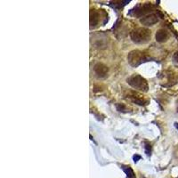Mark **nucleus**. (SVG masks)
<instances>
[{"label": "nucleus", "instance_id": "nucleus-4", "mask_svg": "<svg viewBox=\"0 0 178 178\" xmlns=\"http://www.w3.org/2000/svg\"><path fill=\"white\" fill-rule=\"evenodd\" d=\"M152 9H153V6L151 4L147 3V4H144V5H138L135 8V11L134 12H135V16L139 17V16H142V15L149 13Z\"/></svg>", "mask_w": 178, "mask_h": 178}, {"label": "nucleus", "instance_id": "nucleus-15", "mask_svg": "<svg viewBox=\"0 0 178 178\" xmlns=\"http://www.w3.org/2000/svg\"><path fill=\"white\" fill-rule=\"evenodd\" d=\"M174 125H175V127H176V128H177V130H178V123H175Z\"/></svg>", "mask_w": 178, "mask_h": 178}, {"label": "nucleus", "instance_id": "nucleus-10", "mask_svg": "<svg viewBox=\"0 0 178 178\" xmlns=\"http://www.w3.org/2000/svg\"><path fill=\"white\" fill-rule=\"evenodd\" d=\"M133 102L136 103V104H139V105H144V102L141 99H138V98H132Z\"/></svg>", "mask_w": 178, "mask_h": 178}, {"label": "nucleus", "instance_id": "nucleus-8", "mask_svg": "<svg viewBox=\"0 0 178 178\" xmlns=\"http://www.w3.org/2000/svg\"><path fill=\"white\" fill-rule=\"evenodd\" d=\"M99 18H100L99 14L96 11L92 10L91 14H90V25H91V27H95V26H96L98 24Z\"/></svg>", "mask_w": 178, "mask_h": 178}, {"label": "nucleus", "instance_id": "nucleus-16", "mask_svg": "<svg viewBox=\"0 0 178 178\" xmlns=\"http://www.w3.org/2000/svg\"><path fill=\"white\" fill-rule=\"evenodd\" d=\"M177 112H178V101H177Z\"/></svg>", "mask_w": 178, "mask_h": 178}, {"label": "nucleus", "instance_id": "nucleus-9", "mask_svg": "<svg viewBox=\"0 0 178 178\" xmlns=\"http://www.w3.org/2000/svg\"><path fill=\"white\" fill-rule=\"evenodd\" d=\"M122 169L123 171L126 173V176L128 178H136V174L134 173L133 169L130 167H126V166H122Z\"/></svg>", "mask_w": 178, "mask_h": 178}, {"label": "nucleus", "instance_id": "nucleus-1", "mask_svg": "<svg viewBox=\"0 0 178 178\" xmlns=\"http://www.w3.org/2000/svg\"><path fill=\"white\" fill-rule=\"evenodd\" d=\"M151 30L145 28H139L136 29H134L130 34L133 42L141 44L148 43L151 39Z\"/></svg>", "mask_w": 178, "mask_h": 178}, {"label": "nucleus", "instance_id": "nucleus-14", "mask_svg": "<svg viewBox=\"0 0 178 178\" xmlns=\"http://www.w3.org/2000/svg\"><path fill=\"white\" fill-rule=\"evenodd\" d=\"M141 159V157L139 155H135V156H134V161H135V162H137L138 159Z\"/></svg>", "mask_w": 178, "mask_h": 178}, {"label": "nucleus", "instance_id": "nucleus-13", "mask_svg": "<svg viewBox=\"0 0 178 178\" xmlns=\"http://www.w3.org/2000/svg\"><path fill=\"white\" fill-rule=\"evenodd\" d=\"M117 109H118V111H124V109H125V106L123 105V104H118L117 105Z\"/></svg>", "mask_w": 178, "mask_h": 178}, {"label": "nucleus", "instance_id": "nucleus-7", "mask_svg": "<svg viewBox=\"0 0 178 178\" xmlns=\"http://www.w3.org/2000/svg\"><path fill=\"white\" fill-rule=\"evenodd\" d=\"M156 40L159 43H162V42H165L167 40L168 38V33L167 30L165 29H159L157 31L156 33Z\"/></svg>", "mask_w": 178, "mask_h": 178}, {"label": "nucleus", "instance_id": "nucleus-12", "mask_svg": "<svg viewBox=\"0 0 178 178\" xmlns=\"http://www.w3.org/2000/svg\"><path fill=\"white\" fill-rule=\"evenodd\" d=\"M173 61L175 62V63H178V51L176 53H174V56H173Z\"/></svg>", "mask_w": 178, "mask_h": 178}, {"label": "nucleus", "instance_id": "nucleus-6", "mask_svg": "<svg viewBox=\"0 0 178 178\" xmlns=\"http://www.w3.org/2000/svg\"><path fill=\"white\" fill-rule=\"evenodd\" d=\"M108 71H109L108 67L102 63H98L95 66V72L96 73L97 76H99L101 78L105 77L108 74Z\"/></svg>", "mask_w": 178, "mask_h": 178}, {"label": "nucleus", "instance_id": "nucleus-5", "mask_svg": "<svg viewBox=\"0 0 178 178\" xmlns=\"http://www.w3.org/2000/svg\"><path fill=\"white\" fill-rule=\"evenodd\" d=\"M158 22H159V17H158V15L155 14H148L147 16L143 17V18L140 20V22H141L143 25H145V26H152V25L156 24Z\"/></svg>", "mask_w": 178, "mask_h": 178}, {"label": "nucleus", "instance_id": "nucleus-11", "mask_svg": "<svg viewBox=\"0 0 178 178\" xmlns=\"http://www.w3.org/2000/svg\"><path fill=\"white\" fill-rule=\"evenodd\" d=\"M145 152H146V154H147L148 156L151 155V147L150 144H146V145H145Z\"/></svg>", "mask_w": 178, "mask_h": 178}, {"label": "nucleus", "instance_id": "nucleus-2", "mask_svg": "<svg viewBox=\"0 0 178 178\" xmlns=\"http://www.w3.org/2000/svg\"><path fill=\"white\" fill-rule=\"evenodd\" d=\"M127 83L135 89H137V90H140L142 92H147L149 86H148V83L147 81L140 75L135 74L132 75L131 77H129L127 78Z\"/></svg>", "mask_w": 178, "mask_h": 178}, {"label": "nucleus", "instance_id": "nucleus-3", "mask_svg": "<svg viewBox=\"0 0 178 178\" xmlns=\"http://www.w3.org/2000/svg\"><path fill=\"white\" fill-rule=\"evenodd\" d=\"M127 60H128V62L131 66L136 67L139 64H141L142 62H146L148 60V58L142 52L136 50V51L130 52V54L127 56Z\"/></svg>", "mask_w": 178, "mask_h": 178}]
</instances>
